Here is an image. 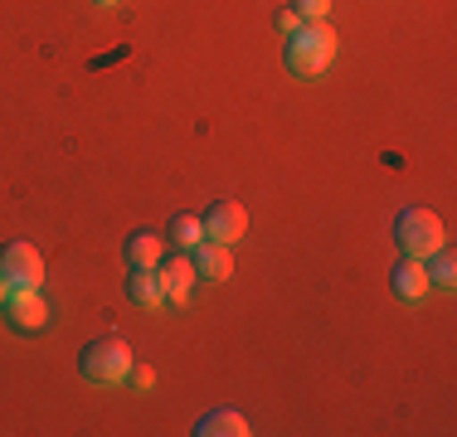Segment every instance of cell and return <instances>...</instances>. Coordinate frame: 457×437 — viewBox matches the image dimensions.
Masks as SVG:
<instances>
[{
  "label": "cell",
  "mask_w": 457,
  "mask_h": 437,
  "mask_svg": "<svg viewBox=\"0 0 457 437\" xmlns=\"http://www.w3.org/2000/svg\"><path fill=\"white\" fill-rule=\"evenodd\" d=\"M292 10H297L302 20H326V10H331V0H292Z\"/></svg>",
  "instance_id": "cell-15"
},
{
  "label": "cell",
  "mask_w": 457,
  "mask_h": 437,
  "mask_svg": "<svg viewBox=\"0 0 457 437\" xmlns=\"http://www.w3.org/2000/svg\"><path fill=\"white\" fill-rule=\"evenodd\" d=\"M127 379H132L137 389H151V384H156V369H151V365H132V375H127Z\"/></svg>",
  "instance_id": "cell-16"
},
{
  "label": "cell",
  "mask_w": 457,
  "mask_h": 437,
  "mask_svg": "<svg viewBox=\"0 0 457 437\" xmlns=\"http://www.w3.org/2000/svg\"><path fill=\"white\" fill-rule=\"evenodd\" d=\"M166 234L176 238L180 248H195V243L204 238V218H200V214H176V218L166 224Z\"/></svg>",
  "instance_id": "cell-14"
},
{
  "label": "cell",
  "mask_w": 457,
  "mask_h": 437,
  "mask_svg": "<svg viewBox=\"0 0 457 437\" xmlns=\"http://www.w3.org/2000/svg\"><path fill=\"white\" fill-rule=\"evenodd\" d=\"M127 301L141 306V311H156V306H166V292H161L156 268H137L132 277H127Z\"/></svg>",
  "instance_id": "cell-10"
},
{
  "label": "cell",
  "mask_w": 457,
  "mask_h": 437,
  "mask_svg": "<svg viewBox=\"0 0 457 437\" xmlns=\"http://www.w3.org/2000/svg\"><path fill=\"white\" fill-rule=\"evenodd\" d=\"M395 243L404 258H428L433 248H443V218L433 210H423V204H409V210L395 214Z\"/></svg>",
  "instance_id": "cell-2"
},
{
  "label": "cell",
  "mask_w": 457,
  "mask_h": 437,
  "mask_svg": "<svg viewBox=\"0 0 457 437\" xmlns=\"http://www.w3.org/2000/svg\"><path fill=\"white\" fill-rule=\"evenodd\" d=\"M336 59V29L326 20H302L287 35V69L297 78H321Z\"/></svg>",
  "instance_id": "cell-1"
},
{
  "label": "cell",
  "mask_w": 457,
  "mask_h": 437,
  "mask_svg": "<svg viewBox=\"0 0 457 437\" xmlns=\"http://www.w3.org/2000/svg\"><path fill=\"white\" fill-rule=\"evenodd\" d=\"M5 316H10L15 331L35 335V331H45V326H49V301L39 297V287H15V292H10V301H5Z\"/></svg>",
  "instance_id": "cell-6"
},
{
  "label": "cell",
  "mask_w": 457,
  "mask_h": 437,
  "mask_svg": "<svg viewBox=\"0 0 457 437\" xmlns=\"http://www.w3.org/2000/svg\"><path fill=\"white\" fill-rule=\"evenodd\" d=\"M389 287L404 301H419L423 292H428V268H423V258H399L395 268H389Z\"/></svg>",
  "instance_id": "cell-9"
},
{
  "label": "cell",
  "mask_w": 457,
  "mask_h": 437,
  "mask_svg": "<svg viewBox=\"0 0 457 437\" xmlns=\"http://www.w3.org/2000/svg\"><path fill=\"white\" fill-rule=\"evenodd\" d=\"M10 292H15V287H10V282H5V277H0V306H5V301H10Z\"/></svg>",
  "instance_id": "cell-18"
},
{
  "label": "cell",
  "mask_w": 457,
  "mask_h": 437,
  "mask_svg": "<svg viewBox=\"0 0 457 437\" xmlns=\"http://www.w3.org/2000/svg\"><path fill=\"white\" fill-rule=\"evenodd\" d=\"M423 268H428V287H453L457 282V258L448 248H433V253L423 258Z\"/></svg>",
  "instance_id": "cell-13"
},
{
  "label": "cell",
  "mask_w": 457,
  "mask_h": 437,
  "mask_svg": "<svg viewBox=\"0 0 457 437\" xmlns=\"http://www.w3.org/2000/svg\"><path fill=\"white\" fill-rule=\"evenodd\" d=\"M195 277L204 282H224L228 272H234V258H228V243H214V238H200L195 243Z\"/></svg>",
  "instance_id": "cell-7"
},
{
  "label": "cell",
  "mask_w": 457,
  "mask_h": 437,
  "mask_svg": "<svg viewBox=\"0 0 457 437\" xmlns=\"http://www.w3.org/2000/svg\"><path fill=\"white\" fill-rule=\"evenodd\" d=\"M83 375L93 379V384H122L127 375H132V345L117 341V335H103V341L83 345Z\"/></svg>",
  "instance_id": "cell-3"
},
{
  "label": "cell",
  "mask_w": 457,
  "mask_h": 437,
  "mask_svg": "<svg viewBox=\"0 0 457 437\" xmlns=\"http://www.w3.org/2000/svg\"><path fill=\"white\" fill-rule=\"evenodd\" d=\"M200 218H204V238H214V243L234 248L238 238L248 234V210H244V204H234V200H214Z\"/></svg>",
  "instance_id": "cell-5"
},
{
  "label": "cell",
  "mask_w": 457,
  "mask_h": 437,
  "mask_svg": "<svg viewBox=\"0 0 457 437\" xmlns=\"http://www.w3.org/2000/svg\"><path fill=\"white\" fill-rule=\"evenodd\" d=\"M122 258L132 262V268H156V262H161V234H151V228H137V234L122 243Z\"/></svg>",
  "instance_id": "cell-11"
},
{
  "label": "cell",
  "mask_w": 457,
  "mask_h": 437,
  "mask_svg": "<svg viewBox=\"0 0 457 437\" xmlns=\"http://www.w3.org/2000/svg\"><path fill=\"white\" fill-rule=\"evenodd\" d=\"M195 433H200V437H220V433L244 437L248 433V418H244V413H234V408H220V413H204V418L195 423Z\"/></svg>",
  "instance_id": "cell-12"
},
{
  "label": "cell",
  "mask_w": 457,
  "mask_h": 437,
  "mask_svg": "<svg viewBox=\"0 0 457 437\" xmlns=\"http://www.w3.org/2000/svg\"><path fill=\"white\" fill-rule=\"evenodd\" d=\"M297 25H302V15H297V10L287 5V10H282V15H278V29H282V35H292V29H297Z\"/></svg>",
  "instance_id": "cell-17"
},
{
  "label": "cell",
  "mask_w": 457,
  "mask_h": 437,
  "mask_svg": "<svg viewBox=\"0 0 457 437\" xmlns=\"http://www.w3.org/2000/svg\"><path fill=\"white\" fill-rule=\"evenodd\" d=\"M0 277H5L10 287H39V282H45V258H39V248L25 243V238L5 243L0 248Z\"/></svg>",
  "instance_id": "cell-4"
},
{
  "label": "cell",
  "mask_w": 457,
  "mask_h": 437,
  "mask_svg": "<svg viewBox=\"0 0 457 437\" xmlns=\"http://www.w3.org/2000/svg\"><path fill=\"white\" fill-rule=\"evenodd\" d=\"M156 277H161V292L166 301H185L195 287V262L190 258H161L156 262Z\"/></svg>",
  "instance_id": "cell-8"
},
{
  "label": "cell",
  "mask_w": 457,
  "mask_h": 437,
  "mask_svg": "<svg viewBox=\"0 0 457 437\" xmlns=\"http://www.w3.org/2000/svg\"><path fill=\"white\" fill-rule=\"evenodd\" d=\"M97 5H117V0H97Z\"/></svg>",
  "instance_id": "cell-19"
}]
</instances>
